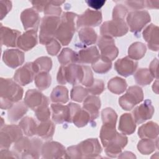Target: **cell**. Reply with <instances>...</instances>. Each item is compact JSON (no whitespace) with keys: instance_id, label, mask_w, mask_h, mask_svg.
Masks as SVG:
<instances>
[{"instance_id":"16","label":"cell","mask_w":159,"mask_h":159,"mask_svg":"<svg viewBox=\"0 0 159 159\" xmlns=\"http://www.w3.org/2000/svg\"><path fill=\"white\" fill-rule=\"evenodd\" d=\"M127 141V137L124 134L117 132L116 137L104 147L106 155L111 158L117 157L126 146Z\"/></svg>"},{"instance_id":"12","label":"cell","mask_w":159,"mask_h":159,"mask_svg":"<svg viewBox=\"0 0 159 159\" xmlns=\"http://www.w3.org/2000/svg\"><path fill=\"white\" fill-rule=\"evenodd\" d=\"M36 75L33 62H28L16 71L14 80L19 85L25 86L34 80Z\"/></svg>"},{"instance_id":"8","label":"cell","mask_w":159,"mask_h":159,"mask_svg":"<svg viewBox=\"0 0 159 159\" xmlns=\"http://www.w3.org/2000/svg\"><path fill=\"white\" fill-rule=\"evenodd\" d=\"M100 30L101 36L112 38L125 35L129 28L124 20H112L104 22L101 25Z\"/></svg>"},{"instance_id":"4","label":"cell","mask_w":159,"mask_h":159,"mask_svg":"<svg viewBox=\"0 0 159 159\" xmlns=\"http://www.w3.org/2000/svg\"><path fill=\"white\" fill-rule=\"evenodd\" d=\"M83 76V66L73 63L61 65L57 73V80L58 83L60 84H65L68 83L76 85L82 83Z\"/></svg>"},{"instance_id":"40","label":"cell","mask_w":159,"mask_h":159,"mask_svg":"<svg viewBox=\"0 0 159 159\" xmlns=\"http://www.w3.org/2000/svg\"><path fill=\"white\" fill-rule=\"evenodd\" d=\"M134 79L137 84L141 86L149 84L153 80V77L147 68H140L134 74Z\"/></svg>"},{"instance_id":"48","label":"cell","mask_w":159,"mask_h":159,"mask_svg":"<svg viewBox=\"0 0 159 159\" xmlns=\"http://www.w3.org/2000/svg\"><path fill=\"white\" fill-rule=\"evenodd\" d=\"M127 13L128 10L125 6L122 4H117L113 9L112 19L116 20H124Z\"/></svg>"},{"instance_id":"49","label":"cell","mask_w":159,"mask_h":159,"mask_svg":"<svg viewBox=\"0 0 159 159\" xmlns=\"http://www.w3.org/2000/svg\"><path fill=\"white\" fill-rule=\"evenodd\" d=\"M88 92L93 95L101 94L104 90V83L101 80L94 79L93 83L87 88Z\"/></svg>"},{"instance_id":"36","label":"cell","mask_w":159,"mask_h":159,"mask_svg":"<svg viewBox=\"0 0 159 159\" xmlns=\"http://www.w3.org/2000/svg\"><path fill=\"white\" fill-rule=\"evenodd\" d=\"M81 42L85 45L94 44L98 40V35L94 30L91 27H83L78 32Z\"/></svg>"},{"instance_id":"61","label":"cell","mask_w":159,"mask_h":159,"mask_svg":"<svg viewBox=\"0 0 159 159\" xmlns=\"http://www.w3.org/2000/svg\"><path fill=\"white\" fill-rule=\"evenodd\" d=\"M153 88V91L156 93L157 94H158V79H157L156 81L153 83V85L152 86Z\"/></svg>"},{"instance_id":"11","label":"cell","mask_w":159,"mask_h":159,"mask_svg":"<svg viewBox=\"0 0 159 159\" xmlns=\"http://www.w3.org/2000/svg\"><path fill=\"white\" fill-rule=\"evenodd\" d=\"M102 20L101 12L99 11L86 9L82 14L78 16L77 29L80 27H91L99 25Z\"/></svg>"},{"instance_id":"56","label":"cell","mask_w":159,"mask_h":159,"mask_svg":"<svg viewBox=\"0 0 159 159\" xmlns=\"http://www.w3.org/2000/svg\"><path fill=\"white\" fill-rule=\"evenodd\" d=\"M86 2L89 7L97 11L101 9L103 6L106 1L103 0H101H101H91V1L89 0V1H86Z\"/></svg>"},{"instance_id":"41","label":"cell","mask_w":159,"mask_h":159,"mask_svg":"<svg viewBox=\"0 0 159 159\" xmlns=\"http://www.w3.org/2000/svg\"><path fill=\"white\" fill-rule=\"evenodd\" d=\"M33 64L37 74L42 72L48 73L52 66V60L48 57H39L33 62Z\"/></svg>"},{"instance_id":"43","label":"cell","mask_w":159,"mask_h":159,"mask_svg":"<svg viewBox=\"0 0 159 159\" xmlns=\"http://www.w3.org/2000/svg\"><path fill=\"white\" fill-rule=\"evenodd\" d=\"M36 87L40 91L47 89L51 84L52 78L48 73L42 72L37 73L34 78Z\"/></svg>"},{"instance_id":"57","label":"cell","mask_w":159,"mask_h":159,"mask_svg":"<svg viewBox=\"0 0 159 159\" xmlns=\"http://www.w3.org/2000/svg\"><path fill=\"white\" fill-rule=\"evenodd\" d=\"M0 158H20L18 153L16 152L9 150L8 149H1Z\"/></svg>"},{"instance_id":"9","label":"cell","mask_w":159,"mask_h":159,"mask_svg":"<svg viewBox=\"0 0 159 159\" xmlns=\"http://www.w3.org/2000/svg\"><path fill=\"white\" fill-rule=\"evenodd\" d=\"M127 25L132 32H139L150 21V16L147 11H134L126 17Z\"/></svg>"},{"instance_id":"37","label":"cell","mask_w":159,"mask_h":159,"mask_svg":"<svg viewBox=\"0 0 159 159\" xmlns=\"http://www.w3.org/2000/svg\"><path fill=\"white\" fill-rule=\"evenodd\" d=\"M58 60L61 65H68L78 62V54L69 48H63L58 55Z\"/></svg>"},{"instance_id":"2","label":"cell","mask_w":159,"mask_h":159,"mask_svg":"<svg viewBox=\"0 0 159 159\" xmlns=\"http://www.w3.org/2000/svg\"><path fill=\"white\" fill-rule=\"evenodd\" d=\"M78 14L71 12H65L60 17V23L57 30L55 37L62 45L70 43L77 29Z\"/></svg>"},{"instance_id":"29","label":"cell","mask_w":159,"mask_h":159,"mask_svg":"<svg viewBox=\"0 0 159 159\" xmlns=\"http://www.w3.org/2000/svg\"><path fill=\"white\" fill-rule=\"evenodd\" d=\"M138 135L141 139H155L158 138V125L156 122H148L139 128Z\"/></svg>"},{"instance_id":"6","label":"cell","mask_w":159,"mask_h":159,"mask_svg":"<svg viewBox=\"0 0 159 159\" xmlns=\"http://www.w3.org/2000/svg\"><path fill=\"white\" fill-rule=\"evenodd\" d=\"M143 99V93L142 88L138 86H132L127 89L124 95L119 98V104L124 110L130 111Z\"/></svg>"},{"instance_id":"46","label":"cell","mask_w":159,"mask_h":159,"mask_svg":"<svg viewBox=\"0 0 159 159\" xmlns=\"http://www.w3.org/2000/svg\"><path fill=\"white\" fill-rule=\"evenodd\" d=\"M101 117L103 124H116L117 115L112 108L106 107L101 112Z\"/></svg>"},{"instance_id":"17","label":"cell","mask_w":159,"mask_h":159,"mask_svg":"<svg viewBox=\"0 0 159 159\" xmlns=\"http://www.w3.org/2000/svg\"><path fill=\"white\" fill-rule=\"evenodd\" d=\"M24 102L28 107L34 111L43 104H49V100L47 96L40 91L34 89H29L26 92Z\"/></svg>"},{"instance_id":"60","label":"cell","mask_w":159,"mask_h":159,"mask_svg":"<svg viewBox=\"0 0 159 159\" xmlns=\"http://www.w3.org/2000/svg\"><path fill=\"white\" fill-rule=\"evenodd\" d=\"M121 155L120 156H119V158H135V156L132 153V152H125L122 153H120Z\"/></svg>"},{"instance_id":"51","label":"cell","mask_w":159,"mask_h":159,"mask_svg":"<svg viewBox=\"0 0 159 159\" xmlns=\"http://www.w3.org/2000/svg\"><path fill=\"white\" fill-rule=\"evenodd\" d=\"M60 48L61 46L60 43L55 39H53L46 44V49L48 53L52 56L57 55L58 53L60 52Z\"/></svg>"},{"instance_id":"24","label":"cell","mask_w":159,"mask_h":159,"mask_svg":"<svg viewBox=\"0 0 159 159\" xmlns=\"http://www.w3.org/2000/svg\"><path fill=\"white\" fill-rule=\"evenodd\" d=\"M158 27L151 24L146 27L143 32V37L152 51L158 50Z\"/></svg>"},{"instance_id":"3","label":"cell","mask_w":159,"mask_h":159,"mask_svg":"<svg viewBox=\"0 0 159 159\" xmlns=\"http://www.w3.org/2000/svg\"><path fill=\"white\" fill-rule=\"evenodd\" d=\"M43 142L38 138L29 139L22 137L14 143V149L20 158H38L42 152Z\"/></svg>"},{"instance_id":"10","label":"cell","mask_w":159,"mask_h":159,"mask_svg":"<svg viewBox=\"0 0 159 159\" xmlns=\"http://www.w3.org/2000/svg\"><path fill=\"white\" fill-rule=\"evenodd\" d=\"M81 158H99L102 152L101 147L98 139H88L77 145Z\"/></svg>"},{"instance_id":"32","label":"cell","mask_w":159,"mask_h":159,"mask_svg":"<svg viewBox=\"0 0 159 159\" xmlns=\"http://www.w3.org/2000/svg\"><path fill=\"white\" fill-rule=\"evenodd\" d=\"M50 99L53 103L65 104L68 101V90L61 85L57 86L51 93Z\"/></svg>"},{"instance_id":"39","label":"cell","mask_w":159,"mask_h":159,"mask_svg":"<svg viewBox=\"0 0 159 159\" xmlns=\"http://www.w3.org/2000/svg\"><path fill=\"white\" fill-rule=\"evenodd\" d=\"M127 84L126 81L123 78L116 76L111 79L107 83L109 90L116 94L123 93L127 88Z\"/></svg>"},{"instance_id":"26","label":"cell","mask_w":159,"mask_h":159,"mask_svg":"<svg viewBox=\"0 0 159 159\" xmlns=\"http://www.w3.org/2000/svg\"><path fill=\"white\" fill-rule=\"evenodd\" d=\"M77 54V63L81 64H93L100 57L99 52L96 46H91L81 49Z\"/></svg>"},{"instance_id":"58","label":"cell","mask_w":159,"mask_h":159,"mask_svg":"<svg viewBox=\"0 0 159 159\" xmlns=\"http://www.w3.org/2000/svg\"><path fill=\"white\" fill-rule=\"evenodd\" d=\"M158 60L157 58H155L150 65L149 71L151 73L152 75L153 78H156L158 79V73H157V69H158Z\"/></svg>"},{"instance_id":"13","label":"cell","mask_w":159,"mask_h":159,"mask_svg":"<svg viewBox=\"0 0 159 159\" xmlns=\"http://www.w3.org/2000/svg\"><path fill=\"white\" fill-rule=\"evenodd\" d=\"M68 106L70 108L71 122H73L76 127H84L90 122L91 117L89 113L84 109H81L80 105L70 102Z\"/></svg>"},{"instance_id":"52","label":"cell","mask_w":159,"mask_h":159,"mask_svg":"<svg viewBox=\"0 0 159 159\" xmlns=\"http://www.w3.org/2000/svg\"><path fill=\"white\" fill-rule=\"evenodd\" d=\"M12 8V2L10 1H0V16L1 20L8 14Z\"/></svg>"},{"instance_id":"1","label":"cell","mask_w":159,"mask_h":159,"mask_svg":"<svg viewBox=\"0 0 159 159\" xmlns=\"http://www.w3.org/2000/svg\"><path fill=\"white\" fill-rule=\"evenodd\" d=\"M23 89L15 81L9 78L0 80L1 108L9 109L14 103L19 102L23 96Z\"/></svg>"},{"instance_id":"50","label":"cell","mask_w":159,"mask_h":159,"mask_svg":"<svg viewBox=\"0 0 159 159\" xmlns=\"http://www.w3.org/2000/svg\"><path fill=\"white\" fill-rule=\"evenodd\" d=\"M84 70L83 80L81 84L86 87L90 86L94 82V78L93 72L89 66L86 65H83Z\"/></svg>"},{"instance_id":"44","label":"cell","mask_w":159,"mask_h":159,"mask_svg":"<svg viewBox=\"0 0 159 159\" xmlns=\"http://www.w3.org/2000/svg\"><path fill=\"white\" fill-rule=\"evenodd\" d=\"M64 2L65 1H48L47 4L43 10L45 15L59 17L61 13V8L60 7V5Z\"/></svg>"},{"instance_id":"59","label":"cell","mask_w":159,"mask_h":159,"mask_svg":"<svg viewBox=\"0 0 159 159\" xmlns=\"http://www.w3.org/2000/svg\"><path fill=\"white\" fill-rule=\"evenodd\" d=\"M159 1H146V7L149 9H158Z\"/></svg>"},{"instance_id":"19","label":"cell","mask_w":159,"mask_h":159,"mask_svg":"<svg viewBox=\"0 0 159 159\" xmlns=\"http://www.w3.org/2000/svg\"><path fill=\"white\" fill-rule=\"evenodd\" d=\"M40 16L34 9L27 8L20 14V20L25 30H37L40 23Z\"/></svg>"},{"instance_id":"33","label":"cell","mask_w":159,"mask_h":159,"mask_svg":"<svg viewBox=\"0 0 159 159\" xmlns=\"http://www.w3.org/2000/svg\"><path fill=\"white\" fill-rule=\"evenodd\" d=\"M117 133L116 124H103L100 131V139L104 147L116 137Z\"/></svg>"},{"instance_id":"15","label":"cell","mask_w":159,"mask_h":159,"mask_svg":"<svg viewBox=\"0 0 159 159\" xmlns=\"http://www.w3.org/2000/svg\"><path fill=\"white\" fill-rule=\"evenodd\" d=\"M65 147L59 142L49 141L42 145L41 155L43 158H65Z\"/></svg>"},{"instance_id":"30","label":"cell","mask_w":159,"mask_h":159,"mask_svg":"<svg viewBox=\"0 0 159 159\" xmlns=\"http://www.w3.org/2000/svg\"><path fill=\"white\" fill-rule=\"evenodd\" d=\"M28 107L24 102H19L14 104L7 112V117L9 121L16 122L20 119L27 112Z\"/></svg>"},{"instance_id":"20","label":"cell","mask_w":159,"mask_h":159,"mask_svg":"<svg viewBox=\"0 0 159 159\" xmlns=\"http://www.w3.org/2000/svg\"><path fill=\"white\" fill-rule=\"evenodd\" d=\"M137 66L138 62L129 57L120 58L114 63V68L116 71L124 77H127L134 74L137 70Z\"/></svg>"},{"instance_id":"27","label":"cell","mask_w":159,"mask_h":159,"mask_svg":"<svg viewBox=\"0 0 159 159\" xmlns=\"http://www.w3.org/2000/svg\"><path fill=\"white\" fill-rule=\"evenodd\" d=\"M100 107V99L94 95L89 96L86 98L83 105V109L89 113L91 117V120H93L98 117Z\"/></svg>"},{"instance_id":"42","label":"cell","mask_w":159,"mask_h":159,"mask_svg":"<svg viewBox=\"0 0 159 159\" xmlns=\"http://www.w3.org/2000/svg\"><path fill=\"white\" fill-rule=\"evenodd\" d=\"M112 67V61L100 55L99 58L93 64L92 68L93 70L99 74L106 73L109 71Z\"/></svg>"},{"instance_id":"38","label":"cell","mask_w":159,"mask_h":159,"mask_svg":"<svg viewBox=\"0 0 159 159\" xmlns=\"http://www.w3.org/2000/svg\"><path fill=\"white\" fill-rule=\"evenodd\" d=\"M147 51L146 46L144 43L139 42L133 43L129 47V57L134 60H138L143 58Z\"/></svg>"},{"instance_id":"28","label":"cell","mask_w":159,"mask_h":159,"mask_svg":"<svg viewBox=\"0 0 159 159\" xmlns=\"http://www.w3.org/2000/svg\"><path fill=\"white\" fill-rule=\"evenodd\" d=\"M136 128V123L132 115L130 113L123 114L119 119V130L124 135L133 134Z\"/></svg>"},{"instance_id":"25","label":"cell","mask_w":159,"mask_h":159,"mask_svg":"<svg viewBox=\"0 0 159 159\" xmlns=\"http://www.w3.org/2000/svg\"><path fill=\"white\" fill-rule=\"evenodd\" d=\"M20 35V32L19 30L1 25V42L3 45L8 47H16Z\"/></svg>"},{"instance_id":"18","label":"cell","mask_w":159,"mask_h":159,"mask_svg":"<svg viewBox=\"0 0 159 159\" xmlns=\"http://www.w3.org/2000/svg\"><path fill=\"white\" fill-rule=\"evenodd\" d=\"M154 113V107L152 102L147 99L143 103L135 107L132 111V116L136 124H141L151 119Z\"/></svg>"},{"instance_id":"5","label":"cell","mask_w":159,"mask_h":159,"mask_svg":"<svg viewBox=\"0 0 159 159\" xmlns=\"http://www.w3.org/2000/svg\"><path fill=\"white\" fill-rule=\"evenodd\" d=\"M60 23V17L53 16H45L41 22L39 41L41 44L46 45L55 39L57 30Z\"/></svg>"},{"instance_id":"53","label":"cell","mask_w":159,"mask_h":159,"mask_svg":"<svg viewBox=\"0 0 159 159\" xmlns=\"http://www.w3.org/2000/svg\"><path fill=\"white\" fill-rule=\"evenodd\" d=\"M65 158H81V155L78 145H73L69 147L66 150Z\"/></svg>"},{"instance_id":"55","label":"cell","mask_w":159,"mask_h":159,"mask_svg":"<svg viewBox=\"0 0 159 159\" xmlns=\"http://www.w3.org/2000/svg\"><path fill=\"white\" fill-rule=\"evenodd\" d=\"M48 1H32L31 3L34 9L37 12L43 11Z\"/></svg>"},{"instance_id":"22","label":"cell","mask_w":159,"mask_h":159,"mask_svg":"<svg viewBox=\"0 0 159 159\" xmlns=\"http://www.w3.org/2000/svg\"><path fill=\"white\" fill-rule=\"evenodd\" d=\"M52 114V120L57 124L63 122H71L70 117V108L68 105L64 106L59 103H53L51 104Z\"/></svg>"},{"instance_id":"14","label":"cell","mask_w":159,"mask_h":159,"mask_svg":"<svg viewBox=\"0 0 159 159\" xmlns=\"http://www.w3.org/2000/svg\"><path fill=\"white\" fill-rule=\"evenodd\" d=\"M98 46L101 52V56L111 61L114 60L118 55L119 50L115 45L112 38L101 36L98 40Z\"/></svg>"},{"instance_id":"35","label":"cell","mask_w":159,"mask_h":159,"mask_svg":"<svg viewBox=\"0 0 159 159\" xmlns=\"http://www.w3.org/2000/svg\"><path fill=\"white\" fill-rule=\"evenodd\" d=\"M158 138L155 139H142L137 144L138 150L143 155H148L158 147Z\"/></svg>"},{"instance_id":"47","label":"cell","mask_w":159,"mask_h":159,"mask_svg":"<svg viewBox=\"0 0 159 159\" xmlns=\"http://www.w3.org/2000/svg\"><path fill=\"white\" fill-rule=\"evenodd\" d=\"M48 104H43L35 110V116L39 121L44 122L49 120L51 112L48 107Z\"/></svg>"},{"instance_id":"31","label":"cell","mask_w":159,"mask_h":159,"mask_svg":"<svg viewBox=\"0 0 159 159\" xmlns=\"http://www.w3.org/2000/svg\"><path fill=\"white\" fill-rule=\"evenodd\" d=\"M55 126L53 122L50 120L41 122L37 126V135L40 137L45 139H52L54 132Z\"/></svg>"},{"instance_id":"21","label":"cell","mask_w":159,"mask_h":159,"mask_svg":"<svg viewBox=\"0 0 159 159\" xmlns=\"http://www.w3.org/2000/svg\"><path fill=\"white\" fill-rule=\"evenodd\" d=\"M24 53L18 49H7L3 52L2 60L9 67L16 68L22 65L24 61Z\"/></svg>"},{"instance_id":"7","label":"cell","mask_w":159,"mask_h":159,"mask_svg":"<svg viewBox=\"0 0 159 159\" xmlns=\"http://www.w3.org/2000/svg\"><path fill=\"white\" fill-rule=\"evenodd\" d=\"M23 132L19 125L12 124L4 125L1 129L0 145L1 149H8L22 137Z\"/></svg>"},{"instance_id":"34","label":"cell","mask_w":159,"mask_h":159,"mask_svg":"<svg viewBox=\"0 0 159 159\" xmlns=\"http://www.w3.org/2000/svg\"><path fill=\"white\" fill-rule=\"evenodd\" d=\"M23 133L28 136L32 137L37 134V124L36 121L31 117L26 116L22 119L19 124Z\"/></svg>"},{"instance_id":"54","label":"cell","mask_w":159,"mask_h":159,"mask_svg":"<svg viewBox=\"0 0 159 159\" xmlns=\"http://www.w3.org/2000/svg\"><path fill=\"white\" fill-rule=\"evenodd\" d=\"M125 2L129 7L136 11L146 7V1H127Z\"/></svg>"},{"instance_id":"23","label":"cell","mask_w":159,"mask_h":159,"mask_svg":"<svg viewBox=\"0 0 159 159\" xmlns=\"http://www.w3.org/2000/svg\"><path fill=\"white\" fill-rule=\"evenodd\" d=\"M37 30H28L21 34L17 40V46L24 51L32 49L37 43Z\"/></svg>"},{"instance_id":"45","label":"cell","mask_w":159,"mask_h":159,"mask_svg":"<svg viewBox=\"0 0 159 159\" xmlns=\"http://www.w3.org/2000/svg\"><path fill=\"white\" fill-rule=\"evenodd\" d=\"M88 93L87 88L81 86H75L71 90L70 97L73 101L81 102L86 99Z\"/></svg>"}]
</instances>
